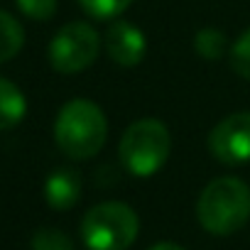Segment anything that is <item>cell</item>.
I'll use <instances>...</instances> for the list:
<instances>
[{
	"mask_svg": "<svg viewBox=\"0 0 250 250\" xmlns=\"http://www.w3.org/2000/svg\"><path fill=\"white\" fill-rule=\"evenodd\" d=\"M150 250H184V248L177 245V243H157V245H152Z\"/></svg>",
	"mask_w": 250,
	"mask_h": 250,
	"instance_id": "obj_16",
	"label": "cell"
},
{
	"mask_svg": "<svg viewBox=\"0 0 250 250\" xmlns=\"http://www.w3.org/2000/svg\"><path fill=\"white\" fill-rule=\"evenodd\" d=\"M25 44V30L22 25L5 10H0V64L18 57V52Z\"/></svg>",
	"mask_w": 250,
	"mask_h": 250,
	"instance_id": "obj_10",
	"label": "cell"
},
{
	"mask_svg": "<svg viewBox=\"0 0 250 250\" xmlns=\"http://www.w3.org/2000/svg\"><path fill=\"white\" fill-rule=\"evenodd\" d=\"M20 13L30 20H37V22H44L49 18H54L57 13V0H15Z\"/></svg>",
	"mask_w": 250,
	"mask_h": 250,
	"instance_id": "obj_15",
	"label": "cell"
},
{
	"mask_svg": "<svg viewBox=\"0 0 250 250\" xmlns=\"http://www.w3.org/2000/svg\"><path fill=\"white\" fill-rule=\"evenodd\" d=\"M81 196V179L74 169H57L44 182V199L57 211H69Z\"/></svg>",
	"mask_w": 250,
	"mask_h": 250,
	"instance_id": "obj_8",
	"label": "cell"
},
{
	"mask_svg": "<svg viewBox=\"0 0 250 250\" xmlns=\"http://www.w3.org/2000/svg\"><path fill=\"white\" fill-rule=\"evenodd\" d=\"M172 152L169 128L157 118H140L123 133L118 145L120 165L135 177H152L165 167Z\"/></svg>",
	"mask_w": 250,
	"mask_h": 250,
	"instance_id": "obj_3",
	"label": "cell"
},
{
	"mask_svg": "<svg viewBox=\"0 0 250 250\" xmlns=\"http://www.w3.org/2000/svg\"><path fill=\"white\" fill-rule=\"evenodd\" d=\"M140 230L138 213L123 201H103L81 218V240L88 250H128Z\"/></svg>",
	"mask_w": 250,
	"mask_h": 250,
	"instance_id": "obj_4",
	"label": "cell"
},
{
	"mask_svg": "<svg viewBox=\"0 0 250 250\" xmlns=\"http://www.w3.org/2000/svg\"><path fill=\"white\" fill-rule=\"evenodd\" d=\"M196 218L213 235H230L250 218V189L238 177H218L204 187L196 201Z\"/></svg>",
	"mask_w": 250,
	"mask_h": 250,
	"instance_id": "obj_2",
	"label": "cell"
},
{
	"mask_svg": "<svg viewBox=\"0 0 250 250\" xmlns=\"http://www.w3.org/2000/svg\"><path fill=\"white\" fill-rule=\"evenodd\" d=\"M108 138V120L88 98H74L62 105L54 120V140L57 147L71 160L96 157Z\"/></svg>",
	"mask_w": 250,
	"mask_h": 250,
	"instance_id": "obj_1",
	"label": "cell"
},
{
	"mask_svg": "<svg viewBox=\"0 0 250 250\" xmlns=\"http://www.w3.org/2000/svg\"><path fill=\"white\" fill-rule=\"evenodd\" d=\"M105 52L120 66H138L147 54L145 32L128 20H115L105 32Z\"/></svg>",
	"mask_w": 250,
	"mask_h": 250,
	"instance_id": "obj_7",
	"label": "cell"
},
{
	"mask_svg": "<svg viewBox=\"0 0 250 250\" xmlns=\"http://www.w3.org/2000/svg\"><path fill=\"white\" fill-rule=\"evenodd\" d=\"M32 250H74V243L59 228H40L32 235Z\"/></svg>",
	"mask_w": 250,
	"mask_h": 250,
	"instance_id": "obj_13",
	"label": "cell"
},
{
	"mask_svg": "<svg viewBox=\"0 0 250 250\" xmlns=\"http://www.w3.org/2000/svg\"><path fill=\"white\" fill-rule=\"evenodd\" d=\"M208 152L221 165L250 162V110L226 115L208 133Z\"/></svg>",
	"mask_w": 250,
	"mask_h": 250,
	"instance_id": "obj_6",
	"label": "cell"
},
{
	"mask_svg": "<svg viewBox=\"0 0 250 250\" xmlns=\"http://www.w3.org/2000/svg\"><path fill=\"white\" fill-rule=\"evenodd\" d=\"M194 49L201 59L206 62H216L228 52V40L221 30L216 27H204L194 35Z\"/></svg>",
	"mask_w": 250,
	"mask_h": 250,
	"instance_id": "obj_11",
	"label": "cell"
},
{
	"mask_svg": "<svg viewBox=\"0 0 250 250\" xmlns=\"http://www.w3.org/2000/svg\"><path fill=\"white\" fill-rule=\"evenodd\" d=\"M230 69L240 79H248L250 81V27L230 47Z\"/></svg>",
	"mask_w": 250,
	"mask_h": 250,
	"instance_id": "obj_14",
	"label": "cell"
},
{
	"mask_svg": "<svg viewBox=\"0 0 250 250\" xmlns=\"http://www.w3.org/2000/svg\"><path fill=\"white\" fill-rule=\"evenodd\" d=\"M27 113L25 93L8 79L0 76V130H10L18 123H22Z\"/></svg>",
	"mask_w": 250,
	"mask_h": 250,
	"instance_id": "obj_9",
	"label": "cell"
},
{
	"mask_svg": "<svg viewBox=\"0 0 250 250\" xmlns=\"http://www.w3.org/2000/svg\"><path fill=\"white\" fill-rule=\"evenodd\" d=\"M98 49L101 40L88 22H69L49 42V64L59 74H79L96 62Z\"/></svg>",
	"mask_w": 250,
	"mask_h": 250,
	"instance_id": "obj_5",
	"label": "cell"
},
{
	"mask_svg": "<svg viewBox=\"0 0 250 250\" xmlns=\"http://www.w3.org/2000/svg\"><path fill=\"white\" fill-rule=\"evenodd\" d=\"M81 5V10L96 20H113L118 15H123L135 0H76Z\"/></svg>",
	"mask_w": 250,
	"mask_h": 250,
	"instance_id": "obj_12",
	"label": "cell"
}]
</instances>
